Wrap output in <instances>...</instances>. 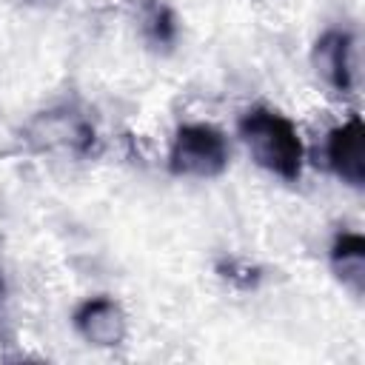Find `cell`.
I'll list each match as a JSON object with an SVG mask.
<instances>
[{
  "label": "cell",
  "instance_id": "6da1fadb",
  "mask_svg": "<svg viewBox=\"0 0 365 365\" xmlns=\"http://www.w3.org/2000/svg\"><path fill=\"white\" fill-rule=\"evenodd\" d=\"M240 137L257 165H262L285 182L299 180L305 148L297 125L285 114L265 106H254L240 117Z\"/></svg>",
  "mask_w": 365,
  "mask_h": 365
},
{
  "label": "cell",
  "instance_id": "7a4b0ae2",
  "mask_svg": "<svg viewBox=\"0 0 365 365\" xmlns=\"http://www.w3.org/2000/svg\"><path fill=\"white\" fill-rule=\"evenodd\" d=\"M228 165V143L220 128L208 123H182L174 131L168 168L177 177H217Z\"/></svg>",
  "mask_w": 365,
  "mask_h": 365
},
{
  "label": "cell",
  "instance_id": "3957f363",
  "mask_svg": "<svg viewBox=\"0 0 365 365\" xmlns=\"http://www.w3.org/2000/svg\"><path fill=\"white\" fill-rule=\"evenodd\" d=\"M26 137L34 148L40 151H66V154H88L94 148L97 131L94 125L86 120V114L74 111V108H51L37 114L29 128Z\"/></svg>",
  "mask_w": 365,
  "mask_h": 365
},
{
  "label": "cell",
  "instance_id": "277c9868",
  "mask_svg": "<svg viewBox=\"0 0 365 365\" xmlns=\"http://www.w3.org/2000/svg\"><path fill=\"white\" fill-rule=\"evenodd\" d=\"M362 143H365V125H362L359 114H354L342 125L331 128L328 140H325V160H328L331 171L351 188H362V182H365Z\"/></svg>",
  "mask_w": 365,
  "mask_h": 365
},
{
  "label": "cell",
  "instance_id": "5b68a950",
  "mask_svg": "<svg viewBox=\"0 0 365 365\" xmlns=\"http://www.w3.org/2000/svg\"><path fill=\"white\" fill-rule=\"evenodd\" d=\"M71 322H74V331L86 342L100 345V348L120 345L125 339V331H128L125 311L111 297H91V299L80 302Z\"/></svg>",
  "mask_w": 365,
  "mask_h": 365
},
{
  "label": "cell",
  "instance_id": "8992f818",
  "mask_svg": "<svg viewBox=\"0 0 365 365\" xmlns=\"http://www.w3.org/2000/svg\"><path fill=\"white\" fill-rule=\"evenodd\" d=\"M314 66L325 77V83L348 94L354 88V37L345 29L325 31L314 46Z\"/></svg>",
  "mask_w": 365,
  "mask_h": 365
},
{
  "label": "cell",
  "instance_id": "52a82bcc",
  "mask_svg": "<svg viewBox=\"0 0 365 365\" xmlns=\"http://www.w3.org/2000/svg\"><path fill=\"white\" fill-rule=\"evenodd\" d=\"M331 265L342 285H348L354 294H362L365 285V240L356 231L336 234L331 245Z\"/></svg>",
  "mask_w": 365,
  "mask_h": 365
},
{
  "label": "cell",
  "instance_id": "ba28073f",
  "mask_svg": "<svg viewBox=\"0 0 365 365\" xmlns=\"http://www.w3.org/2000/svg\"><path fill=\"white\" fill-rule=\"evenodd\" d=\"M145 29L151 34L154 43L160 46H171L177 40V20H174V11L163 3H148V11H145Z\"/></svg>",
  "mask_w": 365,
  "mask_h": 365
},
{
  "label": "cell",
  "instance_id": "9c48e42d",
  "mask_svg": "<svg viewBox=\"0 0 365 365\" xmlns=\"http://www.w3.org/2000/svg\"><path fill=\"white\" fill-rule=\"evenodd\" d=\"M220 271H222V277L225 279H231V282H237V285H242V288H251V285H257V279H259V274H257V268H237V262L234 259H228V262H222L220 265Z\"/></svg>",
  "mask_w": 365,
  "mask_h": 365
},
{
  "label": "cell",
  "instance_id": "30bf717a",
  "mask_svg": "<svg viewBox=\"0 0 365 365\" xmlns=\"http://www.w3.org/2000/svg\"><path fill=\"white\" fill-rule=\"evenodd\" d=\"M6 297V282H3V277H0V299Z\"/></svg>",
  "mask_w": 365,
  "mask_h": 365
}]
</instances>
